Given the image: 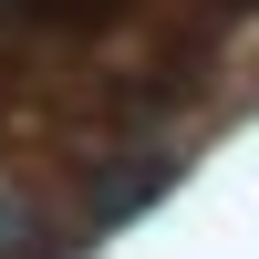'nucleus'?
<instances>
[{"label":"nucleus","instance_id":"f257e3e1","mask_svg":"<svg viewBox=\"0 0 259 259\" xmlns=\"http://www.w3.org/2000/svg\"><path fill=\"white\" fill-rule=\"evenodd\" d=\"M21 11H41V21H114L124 0H21Z\"/></svg>","mask_w":259,"mask_h":259}]
</instances>
